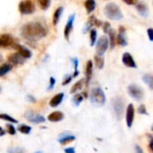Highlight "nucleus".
I'll use <instances>...</instances> for the list:
<instances>
[{
  "label": "nucleus",
  "instance_id": "25",
  "mask_svg": "<svg viewBox=\"0 0 153 153\" xmlns=\"http://www.w3.org/2000/svg\"><path fill=\"white\" fill-rule=\"evenodd\" d=\"M95 64L98 69H102L104 67V65H105V60H104L103 56H99L96 54L95 56Z\"/></svg>",
  "mask_w": 153,
  "mask_h": 153
},
{
  "label": "nucleus",
  "instance_id": "18",
  "mask_svg": "<svg viewBox=\"0 0 153 153\" xmlns=\"http://www.w3.org/2000/svg\"><path fill=\"white\" fill-rule=\"evenodd\" d=\"M63 118H64V115H63V113L60 112V111L52 112L51 114H50V115L48 116V120H49L50 122H53V123H55V122H60V121H61Z\"/></svg>",
  "mask_w": 153,
  "mask_h": 153
},
{
  "label": "nucleus",
  "instance_id": "20",
  "mask_svg": "<svg viewBox=\"0 0 153 153\" xmlns=\"http://www.w3.org/2000/svg\"><path fill=\"white\" fill-rule=\"evenodd\" d=\"M76 140V137L74 135H70V134H62L60 138H59V143L62 145L68 144L73 141Z\"/></svg>",
  "mask_w": 153,
  "mask_h": 153
},
{
  "label": "nucleus",
  "instance_id": "46",
  "mask_svg": "<svg viewBox=\"0 0 153 153\" xmlns=\"http://www.w3.org/2000/svg\"><path fill=\"white\" fill-rule=\"evenodd\" d=\"M65 153H75V149L74 148H67L64 150Z\"/></svg>",
  "mask_w": 153,
  "mask_h": 153
},
{
  "label": "nucleus",
  "instance_id": "41",
  "mask_svg": "<svg viewBox=\"0 0 153 153\" xmlns=\"http://www.w3.org/2000/svg\"><path fill=\"white\" fill-rule=\"evenodd\" d=\"M138 1L139 0H123V2H124L129 5H136L138 4Z\"/></svg>",
  "mask_w": 153,
  "mask_h": 153
},
{
  "label": "nucleus",
  "instance_id": "21",
  "mask_svg": "<svg viewBox=\"0 0 153 153\" xmlns=\"http://www.w3.org/2000/svg\"><path fill=\"white\" fill-rule=\"evenodd\" d=\"M63 11H64V8L62 6H60V7H59V8H57L55 10V12L53 13V18H52L53 25H57L58 24V22H59V21H60L62 13H63Z\"/></svg>",
  "mask_w": 153,
  "mask_h": 153
},
{
  "label": "nucleus",
  "instance_id": "14",
  "mask_svg": "<svg viewBox=\"0 0 153 153\" xmlns=\"http://www.w3.org/2000/svg\"><path fill=\"white\" fill-rule=\"evenodd\" d=\"M14 49H16L17 50V52H19L25 59H29V58H31L32 57V52H31V50L30 49H28L27 48H25L24 46H23V45H20V44H17V43H15L14 44V46L13 47Z\"/></svg>",
  "mask_w": 153,
  "mask_h": 153
},
{
  "label": "nucleus",
  "instance_id": "12",
  "mask_svg": "<svg viewBox=\"0 0 153 153\" xmlns=\"http://www.w3.org/2000/svg\"><path fill=\"white\" fill-rule=\"evenodd\" d=\"M122 61L124 63V65L127 67H130V68H137V65L133 57V56L128 53V52H125L124 55H123V57H122Z\"/></svg>",
  "mask_w": 153,
  "mask_h": 153
},
{
  "label": "nucleus",
  "instance_id": "39",
  "mask_svg": "<svg viewBox=\"0 0 153 153\" xmlns=\"http://www.w3.org/2000/svg\"><path fill=\"white\" fill-rule=\"evenodd\" d=\"M111 30V25L108 22H106L104 24H103V30L105 33H108L109 30Z\"/></svg>",
  "mask_w": 153,
  "mask_h": 153
},
{
  "label": "nucleus",
  "instance_id": "42",
  "mask_svg": "<svg viewBox=\"0 0 153 153\" xmlns=\"http://www.w3.org/2000/svg\"><path fill=\"white\" fill-rule=\"evenodd\" d=\"M148 136H149V138H150L149 149H150V151L153 153V134H149Z\"/></svg>",
  "mask_w": 153,
  "mask_h": 153
},
{
  "label": "nucleus",
  "instance_id": "4",
  "mask_svg": "<svg viewBox=\"0 0 153 153\" xmlns=\"http://www.w3.org/2000/svg\"><path fill=\"white\" fill-rule=\"evenodd\" d=\"M112 107L114 109V112L115 114V117L118 120H121L124 116V100L121 97H115L112 100Z\"/></svg>",
  "mask_w": 153,
  "mask_h": 153
},
{
  "label": "nucleus",
  "instance_id": "15",
  "mask_svg": "<svg viewBox=\"0 0 153 153\" xmlns=\"http://www.w3.org/2000/svg\"><path fill=\"white\" fill-rule=\"evenodd\" d=\"M116 41L119 45L124 46V47L127 46V44H128L127 39H126V34H125V29L123 26H120L119 32H118V35L116 37Z\"/></svg>",
  "mask_w": 153,
  "mask_h": 153
},
{
  "label": "nucleus",
  "instance_id": "45",
  "mask_svg": "<svg viewBox=\"0 0 153 153\" xmlns=\"http://www.w3.org/2000/svg\"><path fill=\"white\" fill-rule=\"evenodd\" d=\"M134 150H135V153H143L142 149L139 146V145H135L134 147Z\"/></svg>",
  "mask_w": 153,
  "mask_h": 153
},
{
  "label": "nucleus",
  "instance_id": "22",
  "mask_svg": "<svg viewBox=\"0 0 153 153\" xmlns=\"http://www.w3.org/2000/svg\"><path fill=\"white\" fill-rule=\"evenodd\" d=\"M13 68V65L10 63H5L3 65H0V77L5 76V74H7Z\"/></svg>",
  "mask_w": 153,
  "mask_h": 153
},
{
  "label": "nucleus",
  "instance_id": "44",
  "mask_svg": "<svg viewBox=\"0 0 153 153\" xmlns=\"http://www.w3.org/2000/svg\"><path fill=\"white\" fill-rule=\"evenodd\" d=\"M26 99H27V100H28V101H30V102H32V103H34V102H36V100H35V98H34L33 96H32V95H27Z\"/></svg>",
  "mask_w": 153,
  "mask_h": 153
},
{
  "label": "nucleus",
  "instance_id": "13",
  "mask_svg": "<svg viewBox=\"0 0 153 153\" xmlns=\"http://www.w3.org/2000/svg\"><path fill=\"white\" fill-rule=\"evenodd\" d=\"M134 120V107L133 104H129L126 109V124L129 128L132 127Z\"/></svg>",
  "mask_w": 153,
  "mask_h": 153
},
{
  "label": "nucleus",
  "instance_id": "51",
  "mask_svg": "<svg viewBox=\"0 0 153 153\" xmlns=\"http://www.w3.org/2000/svg\"><path fill=\"white\" fill-rule=\"evenodd\" d=\"M0 92H1V87H0Z\"/></svg>",
  "mask_w": 153,
  "mask_h": 153
},
{
  "label": "nucleus",
  "instance_id": "37",
  "mask_svg": "<svg viewBox=\"0 0 153 153\" xmlns=\"http://www.w3.org/2000/svg\"><path fill=\"white\" fill-rule=\"evenodd\" d=\"M72 79H73V75L66 74V75L64 76V79H63V82H62V85H63V86H65V85L69 84V83L71 82V80H72Z\"/></svg>",
  "mask_w": 153,
  "mask_h": 153
},
{
  "label": "nucleus",
  "instance_id": "24",
  "mask_svg": "<svg viewBox=\"0 0 153 153\" xmlns=\"http://www.w3.org/2000/svg\"><path fill=\"white\" fill-rule=\"evenodd\" d=\"M96 1L95 0H87L85 2V8L87 13H91L96 9Z\"/></svg>",
  "mask_w": 153,
  "mask_h": 153
},
{
  "label": "nucleus",
  "instance_id": "32",
  "mask_svg": "<svg viewBox=\"0 0 153 153\" xmlns=\"http://www.w3.org/2000/svg\"><path fill=\"white\" fill-rule=\"evenodd\" d=\"M38 1V4L41 7V9L42 10H47L50 5V2L51 0H37Z\"/></svg>",
  "mask_w": 153,
  "mask_h": 153
},
{
  "label": "nucleus",
  "instance_id": "23",
  "mask_svg": "<svg viewBox=\"0 0 153 153\" xmlns=\"http://www.w3.org/2000/svg\"><path fill=\"white\" fill-rule=\"evenodd\" d=\"M108 35H109V44H110V48L113 49V48H115V45H116V35H115V31L113 30V29H111L110 30H109V32H108Z\"/></svg>",
  "mask_w": 153,
  "mask_h": 153
},
{
  "label": "nucleus",
  "instance_id": "36",
  "mask_svg": "<svg viewBox=\"0 0 153 153\" xmlns=\"http://www.w3.org/2000/svg\"><path fill=\"white\" fill-rule=\"evenodd\" d=\"M6 132H7L9 134H11V135H14V134H15L16 130H15L14 126H13V124H9V125L6 126Z\"/></svg>",
  "mask_w": 153,
  "mask_h": 153
},
{
  "label": "nucleus",
  "instance_id": "40",
  "mask_svg": "<svg viewBox=\"0 0 153 153\" xmlns=\"http://www.w3.org/2000/svg\"><path fill=\"white\" fill-rule=\"evenodd\" d=\"M55 83H56L55 78H54V77H50V84H49V86H48V90H49V91L52 90L53 87H54V85H55Z\"/></svg>",
  "mask_w": 153,
  "mask_h": 153
},
{
  "label": "nucleus",
  "instance_id": "27",
  "mask_svg": "<svg viewBox=\"0 0 153 153\" xmlns=\"http://www.w3.org/2000/svg\"><path fill=\"white\" fill-rule=\"evenodd\" d=\"M96 18L95 16H93V15L90 16L88 21H87V24H86V26H85L84 32H87V30H89L91 29V27L93 25H96Z\"/></svg>",
  "mask_w": 153,
  "mask_h": 153
},
{
  "label": "nucleus",
  "instance_id": "47",
  "mask_svg": "<svg viewBox=\"0 0 153 153\" xmlns=\"http://www.w3.org/2000/svg\"><path fill=\"white\" fill-rule=\"evenodd\" d=\"M5 131L2 128V127H0V137H2V136H4L5 134Z\"/></svg>",
  "mask_w": 153,
  "mask_h": 153
},
{
  "label": "nucleus",
  "instance_id": "30",
  "mask_svg": "<svg viewBox=\"0 0 153 153\" xmlns=\"http://www.w3.org/2000/svg\"><path fill=\"white\" fill-rule=\"evenodd\" d=\"M18 131L23 134H29L32 131V127L26 125H20L18 126Z\"/></svg>",
  "mask_w": 153,
  "mask_h": 153
},
{
  "label": "nucleus",
  "instance_id": "35",
  "mask_svg": "<svg viewBox=\"0 0 153 153\" xmlns=\"http://www.w3.org/2000/svg\"><path fill=\"white\" fill-rule=\"evenodd\" d=\"M7 153H24V150L21 147H12L7 150Z\"/></svg>",
  "mask_w": 153,
  "mask_h": 153
},
{
  "label": "nucleus",
  "instance_id": "48",
  "mask_svg": "<svg viewBox=\"0 0 153 153\" xmlns=\"http://www.w3.org/2000/svg\"><path fill=\"white\" fill-rule=\"evenodd\" d=\"M2 60H3V57H2V56L0 55V63L2 62Z\"/></svg>",
  "mask_w": 153,
  "mask_h": 153
},
{
  "label": "nucleus",
  "instance_id": "34",
  "mask_svg": "<svg viewBox=\"0 0 153 153\" xmlns=\"http://www.w3.org/2000/svg\"><path fill=\"white\" fill-rule=\"evenodd\" d=\"M83 95L82 94H76L74 97H73V102L75 103V105L76 106H78L81 102H82V100H83Z\"/></svg>",
  "mask_w": 153,
  "mask_h": 153
},
{
  "label": "nucleus",
  "instance_id": "50",
  "mask_svg": "<svg viewBox=\"0 0 153 153\" xmlns=\"http://www.w3.org/2000/svg\"><path fill=\"white\" fill-rule=\"evenodd\" d=\"M151 130H152V131H153V126H152V127H151Z\"/></svg>",
  "mask_w": 153,
  "mask_h": 153
},
{
  "label": "nucleus",
  "instance_id": "5",
  "mask_svg": "<svg viewBox=\"0 0 153 153\" xmlns=\"http://www.w3.org/2000/svg\"><path fill=\"white\" fill-rule=\"evenodd\" d=\"M128 93L129 95L134 99L137 101H141L142 100L143 97H144V91L142 89V87H140L139 85L136 84H131L128 87Z\"/></svg>",
  "mask_w": 153,
  "mask_h": 153
},
{
  "label": "nucleus",
  "instance_id": "11",
  "mask_svg": "<svg viewBox=\"0 0 153 153\" xmlns=\"http://www.w3.org/2000/svg\"><path fill=\"white\" fill-rule=\"evenodd\" d=\"M26 59L19 53V52H15L13 53L11 55L8 56V61L10 64L14 65H23Z\"/></svg>",
  "mask_w": 153,
  "mask_h": 153
},
{
  "label": "nucleus",
  "instance_id": "43",
  "mask_svg": "<svg viewBox=\"0 0 153 153\" xmlns=\"http://www.w3.org/2000/svg\"><path fill=\"white\" fill-rule=\"evenodd\" d=\"M147 33H148V37H149V39L151 41H153V29L152 28H149L148 30H147Z\"/></svg>",
  "mask_w": 153,
  "mask_h": 153
},
{
  "label": "nucleus",
  "instance_id": "2",
  "mask_svg": "<svg viewBox=\"0 0 153 153\" xmlns=\"http://www.w3.org/2000/svg\"><path fill=\"white\" fill-rule=\"evenodd\" d=\"M104 13H105V15L108 19L114 20V21L122 20L123 17H124L120 7L116 4H115V3H109V4H107L105 6Z\"/></svg>",
  "mask_w": 153,
  "mask_h": 153
},
{
  "label": "nucleus",
  "instance_id": "7",
  "mask_svg": "<svg viewBox=\"0 0 153 153\" xmlns=\"http://www.w3.org/2000/svg\"><path fill=\"white\" fill-rule=\"evenodd\" d=\"M109 46V39L106 36H102L99 38L96 42V54L99 56H103L107 50Z\"/></svg>",
  "mask_w": 153,
  "mask_h": 153
},
{
  "label": "nucleus",
  "instance_id": "8",
  "mask_svg": "<svg viewBox=\"0 0 153 153\" xmlns=\"http://www.w3.org/2000/svg\"><path fill=\"white\" fill-rule=\"evenodd\" d=\"M24 117L30 123H33V124H41V123L45 122L44 117H42L41 115H39V114L33 112L32 110H27L24 113Z\"/></svg>",
  "mask_w": 153,
  "mask_h": 153
},
{
  "label": "nucleus",
  "instance_id": "28",
  "mask_svg": "<svg viewBox=\"0 0 153 153\" xmlns=\"http://www.w3.org/2000/svg\"><path fill=\"white\" fill-rule=\"evenodd\" d=\"M143 82L149 86L151 90H153V75L151 74H145L142 77Z\"/></svg>",
  "mask_w": 153,
  "mask_h": 153
},
{
  "label": "nucleus",
  "instance_id": "31",
  "mask_svg": "<svg viewBox=\"0 0 153 153\" xmlns=\"http://www.w3.org/2000/svg\"><path fill=\"white\" fill-rule=\"evenodd\" d=\"M96 38H97V31L96 29H91L90 30V46L93 47L96 42Z\"/></svg>",
  "mask_w": 153,
  "mask_h": 153
},
{
  "label": "nucleus",
  "instance_id": "19",
  "mask_svg": "<svg viewBox=\"0 0 153 153\" xmlns=\"http://www.w3.org/2000/svg\"><path fill=\"white\" fill-rule=\"evenodd\" d=\"M136 10L138 11L139 14L143 17H147L149 15V8L144 3H138L136 4Z\"/></svg>",
  "mask_w": 153,
  "mask_h": 153
},
{
  "label": "nucleus",
  "instance_id": "10",
  "mask_svg": "<svg viewBox=\"0 0 153 153\" xmlns=\"http://www.w3.org/2000/svg\"><path fill=\"white\" fill-rule=\"evenodd\" d=\"M75 17H76V14L75 13L71 14L69 17V20H68L67 24L65 25V29H64V38L67 39V41H69V36H70V33H71V31L73 30V23H74V21H75Z\"/></svg>",
  "mask_w": 153,
  "mask_h": 153
},
{
  "label": "nucleus",
  "instance_id": "33",
  "mask_svg": "<svg viewBox=\"0 0 153 153\" xmlns=\"http://www.w3.org/2000/svg\"><path fill=\"white\" fill-rule=\"evenodd\" d=\"M71 61H72V63L74 64V67H75V72H74V74H73V78H75V77H77V76L79 74V72H78V60L76 57H74V58H72V59H71Z\"/></svg>",
  "mask_w": 153,
  "mask_h": 153
},
{
  "label": "nucleus",
  "instance_id": "17",
  "mask_svg": "<svg viewBox=\"0 0 153 153\" xmlns=\"http://www.w3.org/2000/svg\"><path fill=\"white\" fill-rule=\"evenodd\" d=\"M63 98H64V93H58L56 94L50 100V106L51 108H56L58 107L63 100Z\"/></svg>",
  "mask_w": 153,
  "mask_h": 153
},
{
  "label": "nucleus",
  "instance_id": "38",
  "mask_svg": "<svg viewBox=\"0 0 153 153\" xmlns=\"http://www.w3.org/2000/svg\"><path fill=\"white\" fill-rule=\"evenodd\" d=\"M138 113L141 114V115H149L148 112H147L146 107L143 104H142V105L139 106V108H138Z\"/></svg>",
  "mask_w": 153,
  "mask_h": 153
},
{
  "label": "nucleus",
  "instance_id": "1",
  "mask_svg": "<svg viewBox=\"0 0 153 153\" xmlns=\"http://www.w3.org/2000/svg\"><path fill=\"white\" fill-rule=\"evenodd\" d=\"M47 29L39 22H29L21 28V34L28 41H37L47 35Z\"/></svg>",
  "mask_w": 153,
  "mask_h": 153
},
{
  "label": "nucleus",
  "instance_id": "3",
  "mask_svg": "<svg viewBox=\"0 0 153 153\" xmlns=\"http://www.w3.org/2000/svg\"><path fill=\"white\" fill-rule=\"evenodd\" d=\"M90 100H91V103L95 107L99 108V107L104 106L106 99V95L103 90L98 87L92 89L90 92Z\"/></svg>",
  "mask_w": 153,
  "mask_h": 153
},
{
  "label": "nucleus",
  "instance_id": "29",
  "mask_svg": "<svg viewBox=\"0 0 153 153\" xmlns=\"http://www.w3.org/2000/svg\"><path fill=\"white\" fill-rule=\"evenodd\" d=\"M0 119L5 120V121H7V122L11 123V124H17V123H18V121H17L16 119H14V118L12 117L11 116H9V115H7V114H4V113L0 114Z\"/></svg>",
  "mask_w": 153,
  "mask_h": 153
},
{
  "label": "nucleus",
  "instance_id": "9",
  "mask_svg": "<svg viewBox=\"0 0 153 153\" xmlns=\"http://www.w3.org/2000/svg\"><path fill=\"white\" fill-rule=\"evenodd\" d=\"M15 44L14 39L8 33H4L0 35V48H9L14 47Z\"/></svg>",
  "mask_w": 153,
  "mask_h": 153
},
{
  "label": "nucleus",
  "instance_id": "6",
  "mask_svg": "<svg viewBox=\"0 0 153 153\" xmlns=\"http://www.w3.org/2000/svg\"><path fill=\"white\" fill-rule=\"evenodd\" d=\"M18 9L22 14H32L35 11V5L32 0H23L19 3Z\"/></svg>",
  "mask_w": 153,
  "mask_h": 153
},
{
  "label": "nucleus",
  "instance_id": "49",
  "mask_svg": "<svg viewBox=\"0 0 153 153\" xmlns=\"http://www.w3.org/2000/svg\"><path fill=\"white\" fill-rule=\"evenodd\" d=\"M34 153H42L41 152H34Z\"/></svg>",
  "mask_w": 153,
  "mask_h": 153
},
{
  "label": "nucleus",
  "instance_id": "16",
  "mask_svg": "<svg viewBox=\"0 0 153 153\" xmlns=\"http://www.w3.org/2000/svg\"><path fill=\"white\" fill-rule=\"evenodd\" d=\"M93 74V62L91 60H88L86 65V85L87 87L89 85V82L92 78Z\"/></svg>",
  "mask_w": 153,
  "mask_h": 153
},
{
  "label": "nucleus",
  "instance_id": "26",
  "mask_svg": "<svg viewBox=\"0 0 153 153\" xmlns=\"http://www.w3.org/2000/svg\"><path fill=\"white\" fill-rule=\"evenodd\" d=\"M84 82H85V80H84V79H82V80L77 82L72 86V88H71V90H70V93H75V92H77L78 91L81 90L82 87H83V85H84Z\"/></svg>",
  "mask_w": 153,
  "mask_h": 153
}]
</instances>
